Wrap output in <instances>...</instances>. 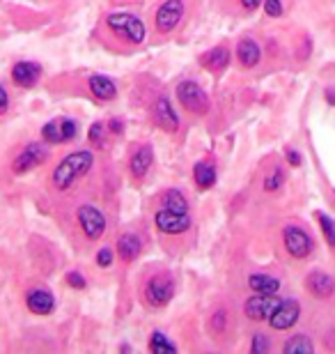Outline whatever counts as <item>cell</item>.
Here are the masks:
<instances>
[{"mask_svg": "<svg viewBox=\"0 0 335 354\" xmlns=\"http://www.w3.org/2000/svg\"><path fill=\"white\" fill-rule=\"evenodd\" d=\"M92 168H95V150L92 147H81V150L65 154L48 177L51 191L53 194H69L83 177L90 175Z\"/></svg>", "mask_w": 335, "mask_h": 354, "instance_id": "1", "label": "cell"}, {"mask_svg": "<svg viewBox=\"0 0 335 354\" xmlns=\"http://www.w3.org/2000/svg\"><path fill=\"white\" fill-rule=\"evenodd\" d=\"M177 292L175 276L168 269H152L140 283V299L145 306L159 310L166 308Z\"/></svg>", "mask_w": 335, "mask_h": 354, "instance_id": "2", "label": "cell"}, {"mask_svg": "<svg viewBox=\"0 0 335 354\" xmlns=\"http://www.w3.org/2000/svg\"><path fill=\"white\" fill-rule=\"evenodd\" d=\"M76 225L88 242H99L108 230V216L95 203H81L76 207Z\"/></svg>", "mask_w": 335, "mask_h": 354, "instance_id": "4", "label": "cell"}, {"mask_svg": "<svg viewBox=\"0 0 335 354\" xmlns=\"http://www.w3.org/2000/svg\"><path fill=\"white\" fill-rule=\"evenodd\" d=\"M189 12L186 0H163L154 12V30L159 35H170L184 24Z\"/></svg>", "mask_w": 335, "mask_h": 354, "instance_id": "6", "label": "cell"}, {"mask_svg": "<svg viewBox=\"0 0 335 354\" xmlns=\"http://www.w3.org/2000/svg\"><path fill=\"white\" fill-rule=\"evenodd\" d=\"M26 306L32 315L46 317L55 310V297L46 288H32L26 295Z\"/></svg>", "mask_w": 335, "mask_h": 354, "instance_id": "15", "label": "cell"}, {"mask_svg": "<svg viewBox=\"0 0 335 354\" xmlns=\"http://www.w3.org/2000/svg\"><path fill=\"white\" fill-rule=\"evenodd\" d=\"M90 95L99 102H113L117 97V83L106 74H90L88 76Z\"/></svg>", "mask_w": 335, "mask_h": 354, "instance_id": "17", "label": "cell"}, {"mask_svg": "<svg viewBox=\"0 0 335 354\" xmlns=\"http://www.w3.org/2000/svg\"><path fill=\"white\" fill-rule=\"evenodd\" d=\"M285 184V173H283V168L280 166H276L274 171H271L267 177H265V191H278Z\"/></svg>", "mask_w": 335, "mask_h": 354, "instance_id": "29", "label": "cell"}, {"mask_svg": "<svg viewBox=\"0 0 335 354\" xmlns=\"http://www.w3.org/2000/svg\"><path fill=\"white\" fill-rule=\"evenodd\" d=\"M154 225L161 235L180 237V235H186V232L193 228V216H191V212H175V209L161 207L159 205L154 212Z\"/></svg>", "mask_w": 335, "mask_h": 354, "instance_id": "7", "label": "cell"}, {"mask_svg": "<svg viewBox=\"0 0 335 354\" xmlns=\"http://www.w3.org/2000/svg\"><path fill=\"white\" fill-rule=\"evenodd\" d=\"M78 133V122L71 118H53L41 127V140L48 145H62L74 140Z\"/></svg>", "mask_w": 335, "mask_h": 354, "instance_id": "11", "label": "cell"}, {"mask_svg": "<svg viewBox=\"0 0 335 354\" xmlns=\"http://www.w3.org/2000/svg\"><path fill=\"white\" fill-rule=\"evenodd\" d=\"M152 120H154V124L166 133H177L182 127L180 113L175 111V106L170 102L168 95H156L152 104Z\"/></svg>", "mask_w": 335, "mask_h": 354, "instance_id": "10", "label": "cell"}, {"mask_svg": "<svg viewBox=\"0 0 335 354\" xmlns=\"http://www.w3.org/2000/svg\"><path fill=\"white\" fill-rule=\"evenodd\" d=\"M48 159V143H28L12 161V173L14 175H26L39 168Z\"/></svg>", "mask_w": 335, "mask_h": 354, "instance_id": "8", "label": "cell"}, {"mask_svg": "<svg viewBox=\"0 0 335 354\" xmlns=\"http://www.w3.org/2000/svg\"><path fill=\"white\" fill-rule=\"evenodd\" d=\"M227 322H230V313H227L225 308H218V310H213L211 317H209V331L213 336H220V334H225V329H227Z\"/></svg>", "mask_w": 335, "mask_h": 354, "instance_id": "27", "label": "cell"}, {"mask_svg": "<svg viewBox=\"0 0 335 354\" xmlns=\"http://www.w3.org/2000/svg\"><path fill=\"white\" fill-rule=\"evenodd\" d=\"M326 97H329V102L335 104V92L333 90H326Z\"/></svg>", "mask_w": 335, "mask_h": 354, "instance_id": "39", "label": "cell"}, {"mask_svg": "<svg viewBox=\"0 0 335 354\" xmlns=\"http://www.w3.org/2000/svg\"><path fill=\"white\" fill-rule=\"evenodd\" d=\"M41 79V65L35 60H21L12 67V81L19 88H35Z\"/></svg>", "mask_w": 335, "mask_h": 354, "instance_id": "16", "label": "cell"}, {"mask_svg": "<svg viewBox=\"0 0 335 354\" xmlns=\"http://www.w3.org/2000/svg\"><path fill=\"white\" fill-rule=\"evenodd\" d=\"M65 283L69 288H74V290H85L88 288V281H85V276L81 272H67L65 274Z\"/></svg>", "mask_w": 335, "mask_h": 354, "instance_id": "33", "label": "cell"}, {"mask_svg": "<svg viewBox=\"0 0 335 354\" xmlns=\"http://www.w3.org/2000/svg\"><path fill=\"white\" fill-rule=\"evenodd\" d=\"M7 109H10V95H7V90L0 86V115H5Z\"/></svg>", "mask_w": 335, "mask_h": 354, "instance_id": "35", "label": "cell"}, {"mask_svg": "<svg viewBox=\"0 0 335 354\" xmlns=\"http://www.w3.org/2000/svg\"><path fill=\"white\" fill-rule=\"evenodd\" d=\"M283 244H285V249H287L289 256L296 258V260H305L312 253V249H315L312 237L303 228H298V225H294V223L285 225Z\"/></svg>", "mask_w": 335, "mask_h": 354, "instance_id": "9", "label": "cell"}, {"mask_svg": "<svg viewBox=\"0 0 335 354\" xmlns=\"http://www.w3.org/2000/svg\"><path fill=\"white\" fill-rule=\"evenodd\" d=\"M265 3V0H239V5L244 7L246 12H253V10H258V7Z\"/></svg>", "mask_w": 335, "mask_h": 354, "instance_id": "36", "label": "cell"}, {"mask_svg": "<svg viewBox=\"0 0 335 354\" xmlns=\"http://www.w3.org/2000/svg\"><path fill=\"white\" fill-rule=\"evenodd\" d=\"M216 180H218V171L211 161L202 159L193 166V182L198 184V189H202V191L211 189L213 184H216Z\"/></svg>", "mask_w": 335, "mask_h": 354, "instance_id": "22", "label": "cell"}, {"mask_svg": "<svg viewBox=\"0 0 335 354\" xmlns=\"http://www.w3.org/2000/svg\"><path fill=\"white\" fill-rule=\"evenodd\" d=\"M175 97H177V102L182 104V109L189 111L191 115H207L211 109V102H209L207 90L200 86V83H195L191 79H184V81L177 83Z\"/></svg>", "mask_w": 335, "mask_h": 354, "instance_id": "5", "label": "cell"}, {"mask_svg": "<svg viewBox=\"0 0 335 354\" xmlns=\"http://www.w3.org/2000/svg\"><path fill=\"white\" fill-rule=\"evenodd\" d=\"M147 350L152 354H175L177 352V343L170 341L168 334H163V331H152V336H149V343H147Z\"/></svg>", "mask_w": 335, "mask_h": 354, "instance_id": "25", "label": "cell"}, {"mask_svg": "<svg viewBox=\"0 0 335 354\" xmlns=\"http://www.w3.org/2000/svg\"><path fill=\"white\" fill-rule=\"evenodd\" d=\"M271 350V341L265 334H255L251 341V352L253 354H267Z\"/></svg>", "mask_w": 335, "mask_h": 354, "instance_id": "32", "label": "cell"}, {"mask_svg": "<svg viewBox=\"0 0 335 354\" xmlns=\"http://www.w3.org/2000/svg\"><path fill=\"white\" fill-rule=\"evenodd\" d=\"M301 317V304L296 299H280V304L276 306V310L269 317V327L276 331H287L298 322Z\"/></svg>", "mask_w": 335, "mask_h": 354, "instance_id": "13", "label": "cell"}, {"mask_svg": "<svg viewBox=\"0 0 335 354\" xmlns=\"http://www.w3.org/2000/svg\"><path fill=\"white\" fill-rule=\"evenodd\" d=\"M278 304H280V297L253 292L244 304V315L248 317V320H253V322H265L271 317V313L276 310Z\"/></svg>", "mask_w": 335, "mask_h": 354, "instance_id": "12", "label": "cell"}, {"mask_svg": "<svg viewBox=\"0 0 335 354\" xmlns=\"http://www.w3.org/2000/svg\"><path fill=\"white\" fill-rule=\"evenodd\" d=\"M248 288H251L253 292L278 295V290H280V281H278L276 276L260 272V274H251V276H248Z\"/></svg>", "mask_w": 335, "mask_h": 354, "instance_id": "24", "label": "cell"}, {"mask_svg": "<svg viewBox=\"0 0 335 354\" xmlns=\"http://www.w3.org/2000/svg\"><path fill=\"white\" fill-rule=\"evenodd\" d=\"M106 28H108L117 39H122L131 46L145 44V39H147L145 21H142L140 17H135V14H131V12L108 14V17H106Z\"/></svg>", "mask_w": 335, "mask_h": 354, "instance_id": "3", "label": "cell"}, {"mask_svg": "<svg viewBox=\"0 0 335 354\" xmlns=\"http://www.w3.org/2000/svg\"><path fill=\"white\" fill-rule=\"evenodd\" d=\"M230 60H232L230 48H227L225 44L209 48V51H207V53L202 55V58H200L202 67H204V69H209L211 74H220L227 65H230Z\"/></svg>", "mask_w": 335, "mask_h": 354, "instance_id": "21", "label": "cell"}, {"mask_svg": "<svg viewBox=\"0 0 335 354\" xmlns=\"http://www.w3.org/2000/svg\"><path fill=\"white\" fill-rule=\"evenodd\" d=\"M113 260H115V253H113L111 246H102L95 256V263L99 269H111L113 267Z\"/></svg>", "mask_w": 335, "mask_h": 354, "instance_id": "30", "label": "cell"}, {"mask_svg": "<svg viewBox=\"0 0 335 354\" xmlns=\"http://www.w3.org/2000/svg\"><path fill=\"white\" fill-rule=\"evenodd\" d=\"M237 60L244 69H253L260 65L262 60V48L253 37H244L237 44Z\"/></svg>", "mask_w": 335, "mask_h": 354, "instance_id": "20", "label": "cell"}, {"mask_svg": "<svg viewBox=\"0 0 335 354\" xmlns=\"http://www.w3.org/2000/svg\"><path fill=\"white\" fill-rule=\"evenodd\" d=\"M265 12L269 14L271 19H278L283 17L285 7H283V0H265Z\"/></svg>", "mask_w": 335, "mask_h": 354, "instance_id": "34", "label": "cell"}, {"mask_svg": "<svg viewBox=\"0 0 335 354\" xmlns=\"http://www.w3.org/2000/svg\"><path fill=\"white\" fill-rule=\"evenodd\" d=\"M115 251L122 263H135L142 253V239L135 235V232H122V235L117 237Z\"/></svg>", "mask_w": 335, "mask_h": 354, "instance_id": "18", "label": "cell"}, {"mask_svg": "<svg viewBox=\"0 0 335 354\" xmlns=\"http://www.w3.org/2000/svg\"><path fill=\"white\" fill-rule=\"evenodd\" d=\"M108 129H113V133H122L124 127H122V122H119V120H111V122H108Z\"/></svg>", "mask_w": 335, "mask_h": 354, "instance_id": "38", "label": "cell"}, {"mask_svg": "<svg viewBox=\"0 0 335 354\" xmlns=\"http://www.w3.org/2000/svg\"><path fill=\"white\" fill-rule=\"evenodd\" d=\"M315 216H317L319 225H322V232H324L326 242H329V246H333V249H335V221L329 214H324V212H317Z\"/></svg>", "mask_w": 335, "mask_h": 354, "instance_id": "28", "label": "cell"}, {"mask_svg": "<svg viewBox=\"0 0 335 354\" xmlns=\"http://www.w3.org/2000/svg\"><path fill=\"white\" fill-rule=\"evenodd\" d=\"M161 207H168V209H175V212H191V203L186 194L177 187H170L161 194V201H159Z\"/></svg>", "mask_w": 335, "mask_h": 354, "instance_id": "23", "label": "cell"}, {"mask_svg": "<svg viewBox=\"0 0 335 354\" xmlns=\"http://www.w3.org/2000/svg\"><path fill=\"white\" fill-rule=\"evenodd\" d=\"M285 157H287V161H289L291 166H301V154H298L296 150H291V147H289L287 152H285Z\"/></svg>", "mask_w": 335, "mask_h": 354, "instance_id": "37", "label": "cell"}, {"mask_svg": "<svg viewBox=\"0 0 335 354\" xmlns=\"http://www.w3.org/2000/svg\"><path fill=\"white\" fill-rule=\"evenodd\" d=\"M305 288H308V292L312 297H317V299H329L335 292V281H333V276L324 272H312L308 274V279H305Z\"/></svg>", "mask_w": 335, "mask_h": 354, "instance_id": "19", "label": "cell"}, {"mask_svg": "<svg viewBox=\"0 0 335 354\" xmlns=\"http://www.w3.org/2000/svg\"><path fill=\"white\" fill-rule=\"evenodd\" d=\"M104 136H106V124L104 122H95V124L90 127V133H88L90 145L102 147L104 145Z\"/></svg>", "mask_w": 335, "mask_h": 354, "instance_id": "31", "label": "cell"}, {"mask_svg": "<svg viewBox=\"0 0 335 354\" xmlns=\"http://www.w3.org/2000/svg\"><path fill=\"white\" fill-rule=\"evenodd\" d=\"M154 166V147L149 143H140L133 147L131 157H129V175L133 177V182H142L149 175Z\"/></svg>", "mask_w": 335, "mask_h": 354, "instance_id": "14", "label": "cell"}, {"mask_svg": "<svg viewBox=\"0 0 335 354\" xmlns=\"http://www.w3.org/2000/svg\"><path fill=\"white\" fill-rule=\"evenodd\" d=\"M283 352L285 354H312L315 352V345H312V341L305 334H296L283 345Z\"/></svg>", "mask_w": 335, "mask_h": 354, "instance_id": "26", "label": "cell"}]
</instances>
